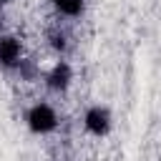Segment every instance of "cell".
Wrapping results in <instances>:
<instances>
[{
    "mask_svg": "<svg viewBox=\"0 0 161 161\" xmlns=\"http://www.w3.org/2000/svg\"><path fill=\"white\" fill-rule=\"evenodd\" d=\"M25 126L35 136H50L60 128V113L50 101H35L25 111Z\"/></svg>",
    "mask_w": 161,
    "mask_h": 161,
    "instance_id": "obj_1",
    "label": "cell"
},
{
    "mask_svg": "<svg viewBox=\"0 0 161 161\" xmlns=\"http://www.w3.org/2000/svg\"><path fill=\"white\" fill-rule=\"evenodd\" d=\"M73 65L65 58H55L45 70H43V86L53 96H65L73 86Z\"/></svg>",
    "mask_w": 161,
    "mask_h": 161,
    "instance_id": "obj_2",
    "label": "cell"
},
{
    "mask_svg": "<svg viewBox=\"0 0 161 161\" xmlns=\"http://www.w3.org/2000/svg\"><path fill=\"white\" fill-rule=\"evenodd\" d=\"M15 0H0V8H8V5H13Z\"/></svg>",
    "mask_w": 161,
    "mask_h": 161,
    "instance_id": "obj_6",
    "label": "cell"
},
{
    "mask_svg": "<svg viewBox=\"0 0 161 161\" xmlns=\"http://www.w3.org/2000/svg\"><path fill=\"white\" fill-rule=\"evenodd\" d=\"M80 128H83L86 136L101 141V138H106V136L111 133V128H113V116H111V111H108L106 106L93 103V106H88V108L83 111V116H80Z\"/></svg>",
    "mask_w": 161,
    "mask_h": 161,
    "instance_id": "obj_4",
    "label": "cell"
},
{
    "mask_svg": "<svg viewBox=\"0 0 161 161\" xmlns=\"http://www.w3.org/2000/svg\"><path fill=\"white\" fill-rule=\"evenodd\" d=\"M58 20H78L86 13V0H48Z\"/></svg>",
    "mask_w": 161,
    "mask_h": 161,
    "instance_id": "obj_5",
    "label": "cell"
},
{
    "mask_svg": "<svg viewBox=\"0 0 161 161\" xmlns=\"http://www.w3.org/2000/svg\"><path fill=\"white\" fill-rule=\"evenodd\" d=\"M25 58H28V48H25L23 35H18L13 30H3L0 33V68L18 70Z\"/></svg>",
    "mask_w": 161,
    "mask_h": 161,
    "instance_id": "obj_3",
    "label": "cell"
}]
</instances>
